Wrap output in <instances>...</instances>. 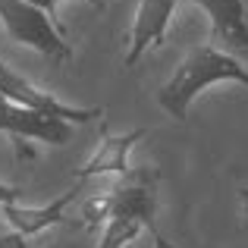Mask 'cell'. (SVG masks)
Listing matches in <instances>:
<instances>
[{
	"instance_id": "cell-6",
	"label": "cell",
	"mask_w": 248,
	"mask_h": 248,
	"mask_svg": "<svg viewBox=\"0 0 248 248\" xmlns=\"http://www.w3.org/2000/svg\"><path fill=\"white\" fill-rule=\"evenodd\" d=\"M0 132H6L13 139L19 160H29L25 157V148H22L25 139L44 141V145H66L73 139V126L69 123L35 113V110H25V107H16L10 101H0Z\"/></svg>"
},
{
	"instance_id": "cell-15",
	"label": "cell",
	"mask_w": 248,
	"mask_h": 248,
	"mask_svg": "<svg viewBox=\"0 0 248 248\" xmlns=\"http://www.w3.org/2000/svg\"><path fill=\"white\" fill-rule=\"evenodd\" d=\"M151 242H154V248H173V245H170V242H167L164 236H160L157 230H151Z\"/></svg>"
},
{
	"instance_id": "cell-10",
	"label": "cell",
	"mask_w": 248,
	"mask_h": 248,
	"mask_svg": "<svg viewBox=\"0 0 248 248\" xmlns=\"http://www.w3.org/2000/svg\"><path fill=\"white\" fill-rule=\"evenodd\" d=\"M141 230H145V226L135 223V220L113 217V220H107V223H104V236H101V245H97V248H126Z\"/></svg>"
},
{
	"instance_id": "cell-14",
	"label": "cell",
	"mask_w": 248,
	"mask_h": 248,
	"mask_svg": "<svg viewBox=\"0 0 248 248\" xmlns=\"http://www.w3.org/2000/svg\"><path fill=\"white\" fill-rule=\"evenodd\" d=\"M19 195H22V188L3 186V182H0V207H3V204H13V201H19Z\"/></svg>"
},
{
	"instance_id": "cell-16",
	"label": "cell",
	"mask_w": 248,
	"mask_h": 248,
	"mask_svg": "<svg viewBox=\"0 0 248 248\" xmlns=\"http://www.w3.org/2000/svg\"><path fill=\"white\" fill-rule=\"evenodd\" d=\"M239 198H242V207H245V214H248V186L239 188Z\"/></svg>"
},
{
	"instance_id": "cell-7",
	"label": "cell",
	"mask_w": 248,
	"mask_h": 248,
	"mask_svg": "<svg viewBox=\"0 0 248 248\" xmlns=\"http://www.w3.org/2000/svg\"><path fill=\"white\" fill-rule=\"evenodd\" d=\"M179 3L182 0H139L135 22H132V31H129V50L123 57L126 66H135L141 60V54H148V50L164 47L170 19H173Z\"/></svg>"
},
{
	"instance_id": "cell-17",
	"label": "cell",
	"mask_w": 248,
	"mask_h": 248,
	"mask_svg": "<svg viewBox=\"0 0 248 248\" xmlns=\"http://www.w3.org/2000/svg\"><path fill=\"white\" fill-rule=\"evenodd\" d=\"M88 3H91V6H94V10H101V13H104V10H107V0H88Z\"/></svg>"
},
{
	"instance_id": "cell-4",
	"label": "cell",
	"mask_w": 248,
	"mask_h": 248,
	"mask_svg": "<svg viewBox=\"0 0 248 248\" xmlns=\"http://www.w3.org/2000/svg\"><path fill=\"white\" fill-rule=\"evenodd\" d=\"M157 167H132L110 188V220H135L145 230H154L157 214Z\"/></svg>"
},
{
	"instance_id": "cell-2",
	"label": "cell",
	"mask_w": 248,
	"mask_h": 248,
	"mask_svg": "<svg viewBox=\"0 0 248 248\" xmlns=\"http://www.w3.org/2000/svg\"><path fill=\"white\" fill-rule=\"evenodd\" d=\"M0 22H3L6 35L16 44H25V47L38 50L47 60H63V63L73 60L69 38L38 6L25 3V0H0Z\"/></svg>"
},
{
	"instance_id": "cell-8",
	"label": "cell",
	"mask_w": 248,
	"mask_h": 248,
	"mask_svg": "<svg viewBox=\"0 0 248 248\" xmlns=\"http://www.w3.org/2000/svg\"><path fill=\"white\" fill-rule=\"evenodd\" d=\"M148 135L145 126L139 129H129L123 135H110L107 132V120H101V135H97V148L88 160H85L82 170H76V182H88L94 176H126L129 170V151L132 145H139L141 139Z\"/></svg>"
},
{
	"instance_id": "cell-11",
	"label": "cell",
	"mask_w": 248,
	"mask_h": 248,
	"mask_svg": "<svg viewBox=\"0 0 248 248\" xmlns=\"http://www.w3.org/2000/svg\"><path fill=\"white\" fill-rule=\"evenodd\" d=\"M107 220H110V192L88 195V198L82 201V223L88 226V230H94V226L107 223Z\"/></svg>"
},
{
	"instance_id": "cell-13",
	"label": "cell",
	"mask_w": 248,
	"mask_h": 248,
	"mask_svg": "<svg viewBox=\"0 0 248 248\" xmlns=\"http://www.w3.org/2000/svg\"><path fill=\"white\" fill-rule=\"evenodd\" d=\"M25 3H31V6H38L41 13H47V16H50V22H54L57 29L63 31V35H66V25H63L60 19H57V6H60V0H25Z\"/></svg>"
},
{
	"instance_id": "cell-9",
	"label": "cell",
	"mask_w": 248,
	"mask_h": 248,
	"mask_svg": "<svg viewBox=\"0 0 248 248\" xmlns=\"http://www.w3.org/2000/svg\"><path fill=\"white\" fill-rule=\"evenodd\" d=\"M82 186H85V182H76V188L63 192L60 198H54L50 204H41V207H29V204H19V201L3 204V207H0V214H3V223L10 226V230H16L19 236H25V239L44 232L47 226L66 223V207L73 204L76 198H79V188H82Z\"/></svg>"
},
{
	"instance_id": "cell-1",
	"label": "cell",
	"mask_w": 248,
	"mask_h": 248,
	"mask_svg": "<svg viewBox=\"0 0 248 248\" xmlns=\"http://www.w3.org/2000/svg\"><path fill=\"white\" fill-rule=\"evenodd\" d=\"M217 82H239V85L248 88V69L239 60L214 50L211 44H201V47H195L192 54L179 63V69L170 76V82L157 91V104L173 120L182 123L188 116L192 101L207 85H217Z\"/></svg>"
},
{
	"instance_id": "cell-12",
	"label": "cell",
	"mask_w": 248,
	"mask_h": 248,
	"mask_svg": "<svg viewBox=\"0 0 248 248\" xmlns=\"http://www.w3.org/2000/svg\"><path fill=\"white\" fill-rule=\"evenodd\" d=\"M0 248H29V239L19 236L16 230H10V226L0 220Z\"/></svg>"
},
{
	"instance_id": "cell-3",
	"label": "cell",
	"mask_w": 248,
	"mask_h": 248,
	"mask_svg": "<svg viewBox=\"0 0 248 248\" xmlns=\"http://www.w3.org/2000/svg\"><path fill=\"white\" fill-rule=\"evenodd\" d=\"M0 97L16 107L35 110V113L54 116L63 123H88V120H104V107H76V104H63L60 97H54L50 91L38 88L35 82H29L25 76H19L13 66H6L0 60Z\"/></svg>"
},
{
	"instance_id": "cell-5",
	"label": "cell",
	"mask_w": 248,
	"mask_h": 248,
	"mask_svg": "<svg viewBox=\"0 0 248 248\" xmlns=\"http://www.w3.org/2000/svg\"><path fill=\"white\" fill-rule=\"evenodd\" d=\"M211 19V47L232 60H248V0H182Z\"/></svg>"
}]
</instances>
